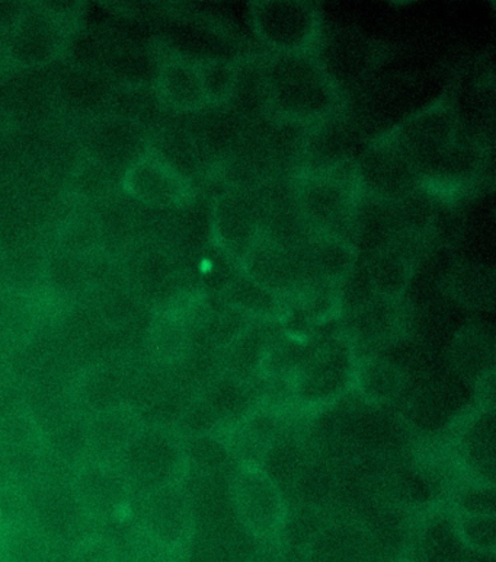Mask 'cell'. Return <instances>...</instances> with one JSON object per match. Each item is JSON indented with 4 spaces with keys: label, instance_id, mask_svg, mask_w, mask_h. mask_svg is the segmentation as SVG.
Masks as SVG:
<instances>
[{
    "label": "cell",
    "instance_id": "obj_12",
    "mask_svg": "<svg viewBox=\"0 0 496 562\" xmlns=\"http://www.w3.org/2000/svg\"><path fill=\"white\" fill-rule=\"evenodd\" d=\"M208 106L223 105L234 98L239 83V70L227 60H207L200 64Z\"/></svg>",
    "mask_w": 496,
    "mask_h": 562
},
{
    "label": "cell",
    "instance_id": "obj_5",
    "mask_svg": "<svg viewBox=\"0 0 496 562\" xmlns=\"http://www.w3.org/2000/svg\"><path fill=\"white\" fill-rule=\"evenodd\" d=\"M212 235L223 256L243 265L263 236L258 200L244 190L218 195L212 209Z\"/></svg>",
    "mask_w": 496,
    "mask_h": 562
},
{
    "label": "cell",
    "instance_id": "obj_2",
    "mask_svg": "<svg viewBox=\"0 0 496 562\" xmlns=\"http://www.w3.org/2000/svg\"><path fill=\"white\" fill-rule=\"evenodd\" d=\"M294 198L311 232L354 244L351 236L354 235L359 202L347 181L328 173L311 176L297 186Z\"/></svg>",
    "mask_w": 496,
    "mask_h": 562
},
{
    "label": "cell",
    "instance_id": "obj_8",
    "mask_svg": "<svg viewBox=\"0 0 496 562\" xmlns=\"http://www.w3.org/2000/svg\"><path fill=\"white\" fill-rule=\"evenodd\" d=\"M357 176V181L380 202H397L417 190V169L393 142L380 143L365 155Z\"/></svg>",
    "mask_w": 496,
    "mask_h": 562
},
{
    "label": "cell",
    "instance_id": "obj_13",
    "mask_svg": "<svg viewBox=\"0 0 496 562\" xmlns=\"http://www.w3.org/2000/svg\"><path fill=\"white\" fill-rule=\"evenodd\" d=\"M408 274V260H405V257L396 249H384L377 258H374L372 278L380 296H397V293L405 289Z\"/></svg>",
    "mask_w": 496,
    "mask_h": 562
},
{
    "label": "cell",
    "instance_id": "obj_1",
    "mask_svg": "<svg viewBox=\"0 0 496 562\" xmlns=\"http://www.w3.org/2000/svg\"><path fill=\"white\" fill-rule=\"evenodd\" d=\"M261 85L268 110L288 124L319 123L338 105L334 80L311 53L271 56L263 64Z\"/></svg>",
    "mask_w": 496,
    "mask_h": 562
},
{
    "label": "cell",
    "instance_id": "obj_15",
    "mask_svg": "<svg viewBox=\"0 0 496 562\" xmlns=\"http://www.w3.org/2000/svg\"><path fill=\"white\" fill-rule=\"evenodd\" d=\"M363 548L342 533L326 535L313 543L305 562H363Z\"/></svg>",
    "mask_w": 496,
    "mask_h": 562
},
{
    "label": "cell",
    "instance_id": "obj_7",
    "mask_svg": "<svg viewBox=\"0 0 496 562\" xmlns=\"http://www.w3.org/2000/svg\"><path fill=\"white\" fill-rule=\"evenodd\" d=\"M235 502L240 521L253 537L274 538L283 529L285 510L279 490L258 468H244L236 476Z\"/></svg>",
    "mask_w": 496,
    "mask_h": 562
},
{
    "label": "cell",
    "instance_id": "obj_10",
    "mask_svg": "<svg viewBox=\"0 0 496 562\" xmlns=\"http://www.w3.org/2000/svg\"><path fill=\"white\" fill-rule=\"evenodd\" d=\"M301 257L307 278L324 284H335L354 269L357 247L337 236L311 232L302 245Z\"/></svg>",
    "mask_w": 496,
    "mask_h": 562
},
{
    "label": "cell",
    "instance_id": "obj_3",
    "mask_svg": "<svg viewBox=\"0 0 496 562\" xmlns=\"http://www.w3.org/2000/svg\"><path fill=\"white\" fill-rule=\"evenodd\" d=\"M255 34L274 55H305L319 37V13L306 2H255Z\"/></svg>",
    "mask_w": 496,
    "mask_h": 562
},
{
    "label": "cell",
    "instance_id": "obj_9",
    "mask_svg": "<svg viewBox=\"0 0 496 562\" xmlns=\"http://www.w3.org/2000/svg\"><path fill=\"white\" fill-rule=\"evenodd\" d=\"M156 92L165 106L178 113L207 109L199 61L172 57L164 61L156 76Z\"/></svg>",
    "mask_w": 496,
    "mask_h": 562
},
{
    "label": "cell",
    "instance_id": "obj_4",
    "mask_svg": "<svg viewBox=\"0 0 496 562\" xmlns=\"http://www.w3.org/2000/svg\"><path fill=\"white\" fill-rule=\"evenodd\" d=\"M123 189L136 202L155 209L182 207L192 198L190 178L155 150H145L129 162Z\"/></svg>",
    "mask_w": 496,
    "mask_h": 562
},
{
    "label": "cell",
    "instance_id": "obj_6",
    "mask_svg": "<svg viewBox=\"0 0 496 562\" xmlns=\"http://www.w3.org/2000/svg\"><path fill=\"white\" fill-rule=\"evenodd\" d=\"M7 31L4 53L13 65L22 68L50 64L67 43L66 22L48 9H24Z\"/></svg>",
    "mask_w": 496,
    "mask_h": 562
},
{
    "label": "cell",
    "instance_id": "obj_14",
    "mask_svg": "<svg viewBox=\"0 0 496 562\" xmlns=\"http://www.w3.org/2000/svg\"><path fill=\"white\" fill-rule=\"evenodd\" d=\"M455 530L460 541L473 551L493 555L495 552L494 515L486 513L460 512L455 520Z\"/></svg>",
    "mask_w": 496,
    "mask_h": 562
},
{
    "label": "cell",
    "instance_id": "obj_11",
    "mask_svg": "<svg viewBox=\"0 0 496 562\" xmlns=\"http://www.w3.org/2000/svg\"><path fill=\"white\" fill-rule=\"evenodd\" d=\"M225 296L227 305L252 318L274 319L283 311L280 294L263 288L244 271L226 284Z\"/></svg>",
    "mask_w": 496,
    "mask_h": 562
}]
</instances>
